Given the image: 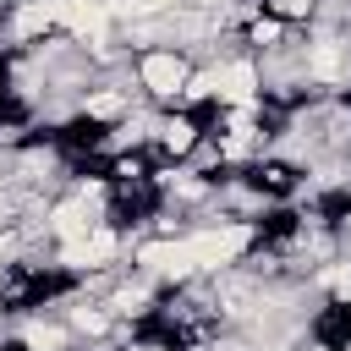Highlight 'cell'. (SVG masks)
I'll return each mask as SVG.
<instances>
[{
  "label": "cell",
  "instance_id": "cell-1",
  "mask_svg": "<svg viewBox=\"0 0 351 351\" xmlns=\"http://www.w3.org/2000/svg\"><path fill=\"white\" fill-rule=\"evenodd\" d=\"M132 71H137V93L154 110H176V99L186 88V77L197 71V60L186 49H176V44H154V49H137Z\"/></svg>",
  "mask_w": 351,
  "mask_h": 351
},
{
  "label": "cell",
  "instance_id": "cell-2",
  "mask_svg": "<svg viewBox=\"0 0 351 351\" xmlns=\"http://www.w3.org/2000/svg\"><path fill=\"white\" fill-rule=\"evenodd\" d=\"M197 66H208V77H214V110L263 99V60L252 49H230V55H214V60H197Z\"/></svg>",
  "mask_w": 351,
  "mask_h": 351
},
{
  "label": "cell",
  "instance_id": "cell-3",
  "mask_svg": "<svg viewBox=\"0 0 351 351\" xmlns=\"http://www.w3.org/2000/svg\"><path fill=\"white\" fill-rule=\"evenodd\" d=\"M203 126L186 115V110H159V126H154V154H165L170 165H186L197 148H203Z\"/></svg>",
  "mask_w": 351,
  "mask_h": 351
},
{
  "label": "cell",
  "instance_id": "cell-4",
  "mask_svg": "<svg viewBox=\"0 0 351 351\" xmlns=\"http://www.w3.org/2000/svg\"><path fill=\"white\" fill-rule=\"evenodd\" d=\"M44 225H49V241L55 247H77V241H88L93 236V225H99V214L82 203V197H55L49 208H44Z\"/></svg>",
  "mask_w": 351,
  "mask_h": 351
},
{
  "label": "cell",
  "instance_id": "cell-5",
  "mask_svg": "<svg viewBox=\"0 0 351 351\" xmlns=\"http://www.w3.org/2000/svg\"><path fill=\"white\" fill-rule=\"evenodd\" d=\"M137 99H143V93H132V88L99 82V88H82V93H77V115H82V121H104V126H115V121L132 115Z\"/></svg>",
  "mask_w": 351,
  "mask_h": 351
},
{
  "label": "cell",
  "instance_id": "cell-6",
  "mask_svg": "<svg viewBox=\"0 0 351 351\" xmlns=\"http://www.w3.org/2000/svg\"><path fill=\"white\" fill-rule=\"evenodd\" d=\"M16 351H77V335H71L66 318H44V313H33V318L16 324Z\"/></svg>",
  "mask_w": 351,
  "mask_h": 351
},
{
  "label": "cell",
  "instance_id": "cell-7",
  "mask_svg": "<svg viewBox=\"0 0 351 351\" xmlns=\"http://www.w3.org/2000/svg\"><path fill=\"white\" fill-rule=\"evenodd\" d=\"M241 44L263 60V55H274V49H285V44H291V27H285L280 16H269V11H258V16L241 27Z\"/></svg>",
  "mask_w": 351,
  "mask_h": 351
},
{
  "label": "cell",
  "instance_id": "cell-8",
  "mask_svg": "<svg viewBox=\"0 0 351 351\" xmlns=\"http://www.w3.org/2000/svg\"><path fill=\"white\" fill-rule=\"evenodd\" d=\"M263 11H269V16H280L285 27H307V22H318L324 0H263Z\"/></svg>",
  "mask_w": 351,
  "mask_h": 351
},
{
  "label": "cell",
  "instance_id": "cell-9",
  "mask_svg": "<svg viewBox=\"0 0 351 351\" xmlns=\"http://www.w3.org/2000/svg\"><path fill=\"white\" fill-rule=\"evenodd\" d=\"M197 104H214V77H208V66H197L192 77H186V88H181V99H176V110H197Z\"/></svg>",
  "mask_w": 351,
  "mask_h": 351
}]
</instances>
